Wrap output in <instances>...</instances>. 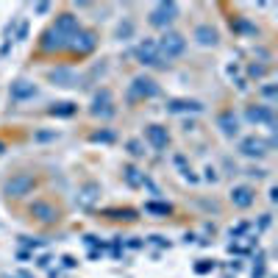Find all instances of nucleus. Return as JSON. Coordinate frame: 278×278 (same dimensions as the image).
I'll use <instances>...</instances> for the list:
<instances>
[{
  "label": "nucleus",
  "instance_id": "obj_28",
  "mask_svg": "<svg viewBox=\"0 0 278 278\" xmlns=\"http://www.w3.org/2000/svg\"><path fill=\"white\" fill-rule=\"evenodd\" d=\"M206 181H217V173H214V170H212V167L206 170Z\"/></svg>",
  "mask_w": 278,
  "mask_h": 278
},
{
  "label": "nucleus",
  "instance_id": "obj_27",
  "mask_svg": "<svg viewBox=\"0 0 278 278\" xmlns=\"http://www.w3.org/2000/svg\"><path fill=\"white\" fill-rule=\"evenodd\" d=\"M212 267H214V264H209V261H203V264H198V267H195V270H198V272H209V270H212Z\"/></svg>",
  "mask_w": 278,
  "mask_h": 278
},
{
  "label": "nucleus",
  "instance_id": "obj_24",
  "mask_svg": "<svg viewBox=\"0 0 278 278\" xmlns=\"http://www.w3.org/2000/svg\"><path fill=\"white\" fill-rule=\"evenodd\" d=\"M92 139H95V142H114V133L111 131H97V133H92Z\"/></svg>",
  "mask_w": 278,
  "mask_h": 278
},
{
  "label": "nucleus",
  "instance_id": "obj_4",
  "mask_svg": "<svg viewBox=\"0 0 278 278\" xmlns=\"http://www.w3.org/2000/svg\"><path fill=\"white\" fill-rule=\"evenodd\" d=\"M176 17H178V6H176V3H156L153 12H151V25H153V28H167Z\"/></svg>",
  "mask_w": 278,
  "mask_h": 278
},
{
  "label": "nucleus",
  "instance_id": "obj_12",
  "mask_svg": "<svg viewBox=\"0 0 278 278\" xmlns=\"http://www.w3.org/2000/svg\"><path fill=\"white\" fill-rule=\"evenodd\" d=\"M31 214L37 220H42V223H53V220H59V212H56V206L45 203V200H37V203L31 206Z\"/></svg>",
  "mask_w": 278,
  "mask_h": 278
},
{
  "label": "nucleus",
  "instance_id": "obj_16",
  "mask_svg": "<svg viewBox=\"0 0 278 278\" xmlns=\"http://www.w3.org/2000/svg\"><path fill=\"white\" fill-rule=\"evenodd\" d=\"M167 111H173V114H184V111H203V103L200 100H170L167 103Z\"/></svg>",
  "mask_w": 278,
  "mask_h": 278
},
{
  "label": "nucleus",
  "instance_id": "obj_30",
  "mask_svg": "<svg viewBox=\"0 0 278 278\" xmlns=\"http://www.w3.org/2000/svg\"><path fill=\"white\" fill-rule=\"evenodd\" d=\"M37 12H39V14H45V12H50V3H39V6H37Z\"/></svg>",
  "mask_w": 278,
  "mask_h": 278
},
{
  "label": "nucleus",
  "instance_id": "obj_13",
  "mask_svg": "<svg viewBox=\"0 0 278 278\" xmlns=\"http://www.w3.org/2000/svg\"><path fill=\"white\" fill-rule=\"evenodd\" d=\"M34 95H37V86L31 81H14L12 84V100L23 103V100H31Z\"/></svg>",
  "mask_w": 278,
  "mask_h": 278
},
{
  "label": "nucleus",
  "instance_id": "obj_32",
  "mask_svg": "<svg viewBox=\"0 0 278 278\" xmlns=\"http://www.w3.org/2000/svg\"><path fill=\"white\" fill-rule=\"evenodd\" d=\"M0 153H3V142H0Z\"/></svg>",
  "mask_w": 278,
  "mask_h": 278
},
{
  "label": "nucleus",
  "instance_id": "obj_17",
  "mask_svg": "<svg viewBox=\"0 0 278 278\" xmlns=\"http://www.w3.org/2000/svg\"><path fill=\"white\" fill-rule=\"evenodd\" d=\"M245 117H248L250 122H267V125H272V109L270 106H250V109L245 111Z\"/></svg>",
  "mask_w": 278,
  "mask_h": 278
},
{
  "label": "nucleus",
  "instance_id": "obj_15",
  "mask_svg": "<svg viewBox=\"0 0 278 278\" xmlns=\"http://www.w3.org/2000/svg\"><path fill=\"white\" fill-rule=\"evenodd\" d=\"M48 78L53 81V84H59V86H75V84H78L75 73H73V70H67V67H59V70H50V73H48Z\"/></svg>",
  "mask_w": 278,
  "mask_h": 278
},
{
  "label": "nucleus",
  "instance_id": "obj_26",
  "mask_svg": "<svg viewBox=\"0 0 278 278\" xmlns=\"http://www.w3.org/2000/svg\"><path fill=\"white\" fill-rule=\"evenodd\" d=\"M48 139H56V131H39L37 133V142H48Z\"/></svg>",
  "mask_w": 278,
  "mask_h": 278
},
{
  "label": "nucleus",
  "instance_id": "obj_3",
  "mask_svg": "<svg viewBox=\"0 0 278 278\" xmlns=\"http://www.w3.org/2000/svg\"><path fill=\"white\" fill-rule=\"evenodd\" d=\"M156 95H159V84L153 78H145V75L133 78L131 86H128V97L131 100H145V97H156Z\"/></svg>",
  "mask_w": 278,
  "mask_h": 278
},
{
  "label": "nucleus",
  "instance_id": "obj_6",
  "mask_svg": "<svg viewBox=\"0 0 278 278\" xmlns=\"http://www.w3.org/2000/svg\"><path fill=\"white\" fill-rule=\"evenodd\" d=\"M97 48V37L92 34V31H78L73 39H70V50H75V53H89V50Z\"/></svg>",
  "mask_w": 278,
  "mask_h": 278
},
{
  "label": "nucleus",
  "instance_id": "obj_23",
  "mask_svg": "<svg viewBox=\"0 0 278 278\" xmlns=\"http://www.w3.org/2000/svg\"><path fill=\"white\" fill-rule=\"evenodd\" d=\"M145 209L153 214H170V203H148Z\"/></svg>",
  "mask_w": 278,
  "mask_h": 278
},
{
  "label": "nucleus",
  "instance_id": "obj_1",
  "mask_svg": "<svg viewBox=\"0 0 278 278\" xmlns=\"http://www.w3.org/2000/svg\"><path fill=\"white\" fill-rule=\"evenodd\" d=\"M156 50H159V59H176V56H181L184 50H187V39L181 37V34H164L162 39L156 42Z\"/></svg>",
  "mask_w": 278,
  "mask_h": 278
},
{
  "label": "nucleus",
  "instance_id": "obj_18",
  "mask_svg": "<svg viewBox=\"0 0 278 278\" xmlns=\"http://www.w3.org/2000/svg\"><path fill=\"white\" fill-rule=\"evenodd\" d=\"M195 39H198V45H203V48H209V45H217V31L209 28V25H200V28L195 31Z\"/></svg>",
  "mask_w": 278,
  "mask_h": 278
},
{
  "label": "nucleus",
  "instance_id": "obj_29",
  "mask_svg": "<svg viewBox=\"0 0 278 278\" xmlns=\"http://www.w3.org/2000/svg\"><path fill=\"white\" fill-rule=\"evenodd\" d=\"M261 95H264V97H272V95H275V86H264V89H261Z\"/></svg>",
  "mask_w": 278,
  "mask_h": 278
},
{
  "label": "nucleus",
  "instance_id": "obj_25",
  "mask_svg": "<svg viewBox=\"0 0 278 278\" xmlns=\"http://www.w3.org/2000/svg\"><path fill=\"white\" fill-rule=\"evenodd\" d=\"M131 31H133V25H131V23H125V25H120V28H117V37L125 39V37H131Z\"/></svg>",
  "mask_w": 278,
  "mask_h": 278
},
{
  "label": "nucleus",
  "instance_id": "obj_10",
  "mask_svg": "<svg viewBox=\"0 0 278 278\" xmlns=\"http://www.w3.org/2000/svg\"><path fill=\"white\" fill-rule=\"evenodd\" d=\"M92 114H100V117H111V114H114L109 89H103V92H97V95H95V100H92Z\"/></svg>",
  "mask_w": 278,
  "mask_h": 278
},
{
  "label": "nucleus",
  "instance_id": "obj_11",
  "mask_svg": "<svg viewBox=\"0 0 278 278\" xmlns=\"http://www.w3.org/2000/svg\"><path fill=\"white\" fill-rule=\"evenodd\" d=\"M253 200H256V192L250 187H234L231 189V203H234L236 209H248Z\"/></svg>",
  "mask_w": 278,
  "mask_h": 278
},
{
  "label": "nucleus",
  "instance_id": "obj_7",
  "mask_svg": "<svg viewBox=\"0 0 278 278\" xmlns=\"http://www.w3.org/2000/svg\"><path fill=\"white\" fill-rule=\"evenodd\" d=\"M64 48H70V37L59 34V31L50 25V28L42 34V50H64Z\"/></svg>",
  "mask_w": 278,
  "mask_h": 278
},
{
  "label": "nucleus",
  "instance_id": "obj_9",
  "mask_svg": "<svg viewBox=\"0 0 278 278\" xmlns=\"http://www.w3.org/2000/svg\"><path fill=\"white\" fill-rule=\"evenodd\" d=\"M145 139L156 148V151H164L167 142H170V133H167V128H162V125H148L145 128Z\"/></svg>",
  "mask_w": 278,
  "mask_h": 278
},
{
  "label": "nucleus",
  "instance_id": "obj_8",
  "mask_svg": "<svg viewBox=\"0 0 278 278\" xmlns=\"http://www.w3.org/2000/svg\"><path fill=\"white\" fill-rule=\"evenodd\" d=\"M136 59H139V64H145V67H159V64H162L159 50H156V42H148V39L136 48Z\"/></svg>",
  "mask_w": 278,
  "mask_h": 278
},
{
  "label": "nucleus",
  "instance_id": "obj_19",
  "mask_svg": "<svg viewBox=\"0 0 278 278\" xmlns=\"http://www.w3.org/2000/svg\"><path fill=\"white\" fill-rule=\"evenodd\" d=\"M239 122H236V117H234V111H225V114H220V128H223V133L225 136H234L236 131H239Z\"/></svg>",
  "mask_w": 278,
  "mask_h": 278
},
{
  "label": "nucleus",
  "instance_id": "obj_22",
  "mask_svg": "<svg viewBox=\"0 0 278 278\" xmlns=\"http://www.w3.org/2000/svg\"><path fill=\"white\" fill-rule=\"evenodd\" d=\"M125 148H128V153H131V156H145V148H142V142H139V139H131Z\"/></svg>",
  "mask_w": 278,
  "mask_h": 278
},
{
  "label": "nucleus",
  "instance_id": "obj_2",
  "mask_svg": "<svg viewBox=\"0 0 278 278\" xmlns=\"http://www.w3.org/2000/svg\"><path fill=\"white\" fill-rule=\"evenodd\" d=\"M34 184L37 181H34L31 173H17L3 184V192H6V198H23V195H28L34 189Z\"/></svg>",
  "mask_w": 278,
  "mask_h": 278
},
{
  "label": "nucleus",
  "instance_id": "obj_31",
  "mask_svg": "<svg viewBox=\"0 0 278 278\" xmlns=\"http://www.w3.org/2000/svg\"><path fill=\"white\" fill-rule=\"evenodd\" d=\"M64 267H75V259H73V256H64Z\"/></svg>",
  "mask_w": 278,
  "mask_h": 278
},
{
  "label": "nucleus",
  "instance_id": "obj_14",
  "mask_svg": "<svg viewBox=\"0 0 278 278\" xmlns=\"http://www.w3.org/2000/svg\"><path fill=\"white\" fill-rule=\"evenodd\" d=\"M97 198H100V187H97V184H86L78 192V206L81 209H92V206L97 203Z\"/></svg>",
  "mask_w": 278,
  "mask_h": 278
},
{
  "label": "nucleus",
  "instance_id": "obj_21",
  "mask_svg": "<svg viewBox=\"0 0 278 278\" xmlns=\"http://www.w3.org/2000/svg\"><path fill=\"white\" fill-rule=\"evenodd\" d=\"M122 173H125V181L131 184V187H139V184H145V176H142V173H139L136 167H125Z\"/></svg>",
  "mask_w": 278,
  "mask_h": 278
},
{
  "label": "nucleus",
  "instance_id": "obj_5",
  "mask_svg": "<svg viewBox=\"0 0 278 278\" xmlns=\"http://www.w3.org/2000/svg\"><path fill=\"white\" fill-rule=\"evenodd\" d=\"M267 148L270 145H267L264 139H259V136H245L239 142V153L242 156H250V159H261L267 153Z\"/></svg>",
  "mask_w": 278,
  "mask_h": 278
},
{
  "label": "nucleus",
  "instance_id": "obj_20",
  "mask_svg": "<svg viewBox=\"0 0 278 278\" xmlns=\"http://www.w3.org/2000/svg\"><path fill=\"white\" fill-rule=\"evenodd\" d=\"M75 111H78V106H75V103H70V100L53 103V106H50V114H53V117H73Z\"/></svg>",
  "mask_w": 278,
  "mask_h": 278
}]
</instances>
